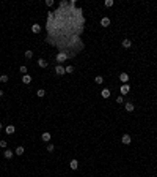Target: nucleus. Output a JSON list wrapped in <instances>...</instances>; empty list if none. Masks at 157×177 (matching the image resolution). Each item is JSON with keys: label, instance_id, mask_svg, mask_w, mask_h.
I'll return each instance as SVG.
<instances>
[{"label": "nucleus", "instance_id": "obj_1", "mask_svg": "<svg viewBox=\"0 0 157 177\" xmlns=\"http://www.w3.org/2000/svg\"><path fill=\"white\" fill-rule=\"evenodd\" d=\"M3 156H5L6 160H11L13 156H14V152L9 150V149H5V150H3Z\"/></svg>", "mask_w": 157, "mask_h": 177}, {"label": "nucleus", "instance_id": "obj_2", "mask_svg": "<svg viewBox=\"0 0 157 177\" xmlns=\"http://www.w3.org/2000/svg\"><path fill=\"white\" fill-rule=\"evenodd\" d=\"M55 73H57L58 76L66 74V71H65V66H61V65H57V66H55Z\"/></svg>", "mask_w": 157, "mask_h": 177}, {"label": "nucleus", "instance_id": "obj_3", "mask_svg": "<svg viewBox=\"0 0 157 177\" xmlns=\"http://www.w3.org/2000/svg\"><path fill=\"white\" fill-rule=\"evenodd\" d=\"M121 142H123V144H126V146H127V144H131V142H132L131 136H129V135H123V138H121Z\"/></svg>", "mask_w": 157, "mask_h": 177}, {"label": "nucleus", "instance_id": "obj_4", "mask_svg": "<svg viewBox=\"0 0 157 177\" xmlns=\"http://www.w3.org/2000/svg\"><path fill=\"white\" fill-rule=\"evenodd\" d=\"M36 63H38L39 68H47V66H49V63L46 62L44 59H38V62H36Z\"/></svg>", "mask_w": 157, "mask_h": 177}, {"label": "nucleus", "instance_id": "obj_5", "mask_svg": "<svg viewBox=\"0 0 157 177\" xmlns=\"http://www.w3.org/2000/svg\"><path fill=\"white\" fill-rule=\"evenodd\" d=\"M66 59H68V54H65V52H60V54L57 55V62H65Z\"/></svg>", "mask_w": 157, "mask_h": 177}, {"label": "nucleus", "instance_id": "obj_6", "mask_svg": "<svg viewBox=\"0 0 157 177\" xmlns=\"http://www.w3.org/2000/svg\"><path fill=\"white\" fill-rule=\"evenodd\" d=\"M131 46H132V41L129 38H124V40H123V48H124V49H129Z\"/></svg>", "mask_w": 157, "mask_h": 177}, {"label": "nucleus", "instance_id": "obj_7", "mask_svg": "<svg viewBox=\"0 0 157 177\" xmlns=\"http://www.w3.org/2000/svg\"><path fill=\"white\" fill-rule=\"evenodd\" d=\"M119 79H121V82L127 84V82H129V74H127V73H121V74H119Z\"/></svg>", "mask_w": 157, "mask_h": 177}, {"label": "nucleus", "instance_id": "obj_8", "mask_svg": "<svg viewBox=\"0 0 157 177\" xmlns=\"http://www.w3.org/2000/svg\"><path fill=\"white\" fill-rule=\"evenodd\" d=\"M110 95H112V92H110L108 89H102L101 90V96H102V98H108Z\"/></svg>", "mask_w": 157, "mask_h": 177}, {"label": "nucleus", "instance_id": "obj_9", "mask_svg": "<svg viewBox=\"0 0 157 177\" xmlns=\"http://www.w3.org/2000/svg\"><path fill=\"white\" fill-rule=\"evenodd\" d=\"M124 108H126V111H127V112H132L133 109H135V106H133V103L127 101V103H126V104H124Z\"/></svg>", "mask_w": 157, "mask_h": 177}, {"label": "nucleus", "instance_id": "obj_10", "mask_svg": "<svg viewBox=\"0 0 157 177\" xmlns=\"http://www.w3.org/2000/svg\"><path fill=\"white\" fill-rule=\"evenodd\" d=\"M101 25H102V27H108V25H110V18H107V16H105V18H102L101 19Z\"/></svg>", "mask_w": 157, "mask_h": 177}, {"label": "nucleus", "instance_id": "obj_11", "mask_svg": "<svg viewBox=\"0 0 157 177\" xmlns=\"http://www.w3.org/2000/svg\"><path fill=\"white\" fill-rule=\"evenodd\" d=\"M41 141L49 142V141H50V133H47V131H46V133H42V135H41Z\"/></svg>", "mask_w": 157, "mask_h": 177}, {"label": "nucleus", "instance_id": "obj_12", "mask_svg": "<svg viewBox=\"0 0 157 177\" xmlns=\"http://www.w3.org/2000/svg\"><path fill=\"white\" fill-rule=\"evenodd\" d=\"M5 131H6V135H13V133L16 131V126H14V125H8V126L5 128Z\"/></svg>", "mask_w": 157, "mask_h": 177}, {"label": "nucleus", "instance_id": "obj_13", "mask_svg": "<svg viewBox=\"0 0 157 177\" xmlns=\"http://www.w3.org/2000/svg\"><path fill=\"white\" fill-rule=\"evenodd\" d=\"M119 90H121V93H123V95H126V93H129L131 87H129V84H123V87L119 89Z\"/></svg>", "mask_w": 157, "mask_h": 177}, {"label": "nucleus", "instance_id": "obj_14", "mask_svg": "<svg viewBox=\"0 0 157 177\" xmlns=\"http://www.w3.org/2000/svg\"><path fill=\"white\" fill-rule=\"evenodd\" d=\"M22 82H24V84H30V82H32V76L30 74H24L22 76Z\"/></svg>", "mask_w": 157, "mask_h": 177}, {"label": "nucleus", "instance_id": "obj_15", "mask_svg": "<svg viewBox=\"0 0 157 177\" xmlns=\"http://www.w3.org/2000/svg\"><path fill=\"white\" fill-rule=\"evenodd\" d=\"M32 32L33 33H39V32H41V25H39V24H33L32 25Z\"/></svg>", "mask_w": 157, "mask_h": 177}, {"label": "nucleus", "instance_id": "obj_16", "mask_svg": "<svg viewBox=\"0 0 157 177\" xmlns=\"http://www.w3.org/2000/svg\"><path fill=\"white\" fill-rule=\"evenodd\" d=\"M69 166H71V169H77L79 168V161H77V160H71Z\"/></svg>", "mask_w": 157, "mask_h": 177}, {"label": "nucleus", "instance_id": "obj_17", "mask_svg": "<svg viewBox=\"0 0 157 177\" xmlns=\"http://www.w3.org/2000/svg\"><path fill=\"white\" fill-rule=\"evenodd\" d=\"M14 152H16V155H17V156H21V155H24V147H22V146H19V147H17V149H16V150H14Z\"/></svg>", "mask_w": 157, "mask_h": 177}, {"label": "nucleus", "instance_id": "obj_18", "mask_svg": "<svg viewBox=\"0 0 157 177\" xmlns=\"http://www.w3.org/2000/svg\"><path fill=\"white\" fill-rule=\"evenodd\" d=\"M74 65H68V66H66V68H65V71L66 73H68V74H71V73H74Z\"/></svg>", "mask_w": 157, "mask_h": 177}, {"label": "nucleus", "instance_id": "obj_19", "mask_svg": "<svg viewBox=\"0 0 157 177\" xmlns=\"http://www.w3.org/2000/svg\"><path fill=\"white\" fill-rule=\"evenodd\" d=\"M36 95H38L39 98H42V96H46V90H44V89H38V92H36Z\"/></svg>", "mask_w": 157, "mask_h": 177}, {"label": "nucleus", "instance_id": "obj_20", "mask_svg": "<svg viewBox=\"0 0 157 177\" xmlns=\"http://www.w3.org/2000/svg\"><path fill=\"white\" fill-rule=\"evenodd\" d=\"M94 81H96V84H102V82H104V78H102V76H96Z\"/></svg>", "mask_w": 157, "mask_h": 177}, {"label": "nucleus", "instance_id": "obj_21", "mask_svg": "<svg viewBox=\"0 0 157 177\" xmlns=\"http://www.w3.org/2000/svg\"><path fill=\"white\" fill-rule=\"evenodd\" d=\"M24 55H25V59H28V60H30V59L33 57V51H25V54H24Z\"/></svg>", "mask_w": 157, "mask_h": 177}, {"label": "nucleus", "instance_id": "obj_22", "mask_svg": "<svg viewBox=\"0 0 157 177\" xmlns=\"http://www.w3.org/2000/svg\"><path fill=\"white\" fill-rule=\"evenodd\" d=\"M8 76H6V74H2V76H0V82H8Z\"/></svg>", "mask_w": 157, "mask_h": 177}, {"label": "nucleus", "instance_id": "obj_23", "mask_svg": "<svg viewBox=\"0 0 157 177\" xmlns=\"http://www.w3.org/2000/svg\"><path fill=\"white\" fill-rule=\"evenodd\" d=\"M104 5L107 6V8H110V6H113V0H105Z\"/></svg>", "mask_w": 157, "mask_h": 177}, {"label": "nucleus", "instance_id": "obj_24", "mask_svg": "<svg viewBox=\"0 0 157 177\" xmlns=\"http://www.w3.org/2000/svg\"><path fill=\"white\" fill-rule=\"evenodd\" d=\"M19 71H21L22 74H27V66H25V65H22L21 68H19Z\"/></svg>", "mask_w": 157, "mask_h": 177}, {"label": "nucleus", "instance_id": "obj_25", "mask_svg": "<svg viewBox=\"0 0 157 177\" xmlns=\"http://www.w3.org/2000/svg\"><path fill=\"white\" fill-rule=\"evenodd\" d=\"M116 103H119V104H123V103H124V98H123V96H118V98H116Z\"/></svg>", "mask_w": 157, "mask_h": 177}, {"label": "nucleus", "instance_id": "obj_26", "mask_svg": "<svg viewBox=\"0 0 157 177\" xmlns=\"http://www.w3.org/2000/svg\"><path fill=\"white\" fill-rule=\"evenodd\" d=\"M6 146H8V144H6V141H0V147H2V149H6Z\"/></svg>", "mask_w": 157, "mask_h": 177}, {"label": "nucleus", "instance_id": "obj_27", "mask_svg": "<svg viewBox=\"0 0 157 177\" xmlns=\"http://www.w3.org/2000/svg\"><path fill=\"white\" fill-rule=\"evenodd\" d=\"M53 149H55V147H53V144H49L47 146V152H53Z\"/></svg>", "mask_w": 157, "mask_h": 177}, {"label": "nucleus", "instance_id": "obj_28", "mask_svg": "<svg viewBox=\"0 0 157 177\" xmlns=\"http://www.w3.org/2000/svg\"><path fill=\"white\" fill-rule=\"evenodd\" d=\"M46 5H47V6H53V0H47V2H46Z\"/></svg>", "mask_w": 157, "mask_h": 177}, {"label": "nucleus", "instance_id": "obj_29", "mask_svg": "<svg viewBox=\"0 0 157 177\" xmlns=\"http://www.w3.org/2000/svg\"><path fill=\"white\" fill-rule=\"evenodd\" d=\"M2 130H3V123L0 122V131H2Z\"/></svg>", "mask_w": 157, "mask_h": 177}, {"label": "nucleus", "instance_id": "obj_30", "mask_svg": "<svg viewBox=\"0 0 157 177\" xmlns=\"http://www.w3.org/2000/svg\"><path fill=\"white\" fill-rule=\"evenodd\" d=\"M2 96H3V90H0V98H2Z\"/></svg>", "mask_w": 157, "mask_h": 177}]
</instances>
